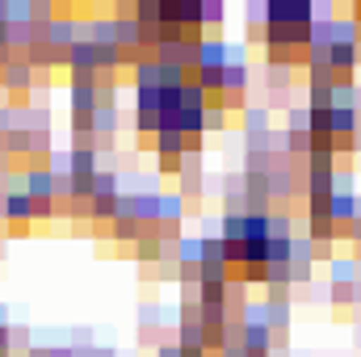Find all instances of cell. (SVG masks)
Instances as JSON below:
<instances>
[{
  "mask_svg": "<svg viewBox=\"0 0 361 357\" xmlns=\"http://www.w3.org/2000/svg\"><path fill=\"white\" fill-rule=\"evenodd\" d=\"M4 206H8V214H13V219H25V214H30V210H34V202H30V198H25V193H13V198H8V202H4Z\"/></svg>",
  "mask_w": 361,
  "mask_h": 357,
  "instance_id": "obj_1",
  "label": "cell"
}]
</instances>
